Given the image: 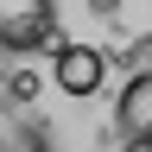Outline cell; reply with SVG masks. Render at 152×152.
Masks as SVG:
<instances>
[{
	"label": "cell",
	"mask_w": 152,
	"mask_h": 152,
	"mask_svg": "<svg viewBox=\"0 0 152 152\" xmlns=\"http://www.w3.org/2000/svg\"><path fill=\"white\" fill-rule=\"evenodd\" d=\"M127 152H152V140H127Z\"/></svg>",
	"instance_id": "obj_5"
},
{
	"label": "cell",
	"mask_w": 152,
	"mask_h": 152,
	"mask_svg": "<svg viewBox=\"0 0 152 152\" xmlns=\"http://www.w3.org/2000/svg\"><path fill=\"white\" fill-rule=\"evenodd\" d=\"M114 127H121V140H146L152 133V76H127L121 89V108H114Z\"/></svg>",
	"instance_id": "obj_3"
},
{
	"label": "cell",
	"mask_w": 152,
	"mask_h": 152,
	"mask_svg": "<svg viewBox=\"0 0 152 152\" xmlns=\"http://www.w3.org/2000/svg\"><path fill=\"white\" fill-rule=\"evenodd\" d=\"M57 89L64 95H95L102 89V76H108V57L95 51V45H57Z\"/></svg>",
	"instance_id": "obj_2"
},
{
	"label": "cell",
	"mask_w": 152,
	"mask_h": 152,
	"mask_svg": "<svg viewBox=\"0 0 152 152\" xmlns=\"http://www.w3.org/2000/svg\"><path fill=\"white\" fill-rule=\"evenodd\" d=\"M89 7H95V13L108 19V13H121V0H89Z\"/></svg>",
	"instance_id": "obj_4"
},
{
	"label": "cell",
	"mask_w": 152,
	"mask_h": 152,
	"mask_svg": "<svg viewBox=\"0 0 152 152\" xmlns=\"http://www.w3.org/2000/svg\"><path fill=\"white\" fill-rule=\"evenodd\" d=\"M57 38L51 0H0V45L7 51H38Z\"/></svg>",
	"instance_id": "obj_1"
}]
</instances>
